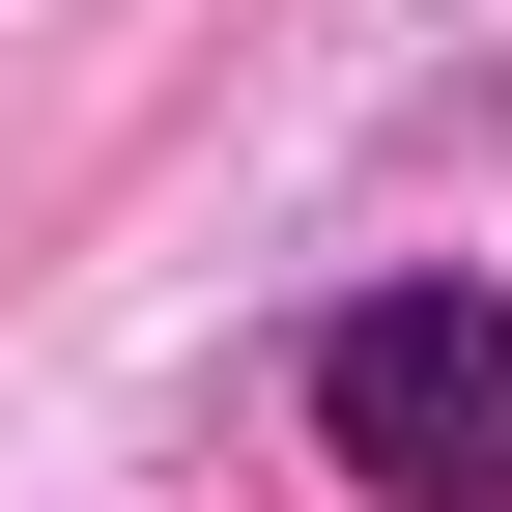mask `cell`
Segmentation results:
<instances>
[{
  "instance_id": "cell-1",
  "label": "cell",
  "mask_w": 512,
  "mask_h": 512,
  "mask_svg": "<svg viewBox=\"0 0 512 512\" xmlns=\"http://www.w3.org/2000/svg\"><path fill=\"white\" fill-rule=\"evenodd\" d=\"M313 456H342L370 512H512V285H456V256H399V285L313 313Z\"/></svg>"
}]
</instances>
